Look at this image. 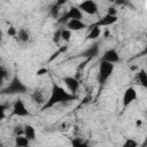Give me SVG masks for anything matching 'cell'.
Masks as SVG:
<instances>
[{"label":"cell","instance_id":"obj_1","mask_svg":"<svg viewBox=\"0 0 147 147\" xmlns=\"http://www.w3.org/2000/svg\"><path fill=\"white\" fill-rule=\"evenodd\" d=\"M74 100H77V95L71 93L70 91L65 90L64 87L57 85V84H53L52 88H51V93L48 99L46 100V102L44 103V106H41V110H46L49 109L56 105L60 103H65V102H71Z\"/></svg>","mask_w":147,"mask_h":147},{"label":"cell","instance_id":"obj_2","mask_svg":"<svg viewBox=\"0 0 147 147\" xmlns=\"http://www.w3.org/2000/svg\"><path fill=\"white\" fill-rule=\"evenodd\" d=\"M28 92L26 85L20 79L18 76H14L10 82L7 84V86L2 90V94H9V95H15V94H24Z\"/></svg>","mask_w":147,"mask_h":147},{"label":"cell","instance_id":"obj_3","mask_svg":"<svg viewBox=\"0 0 147 147\" xmlns=\"http://www.w3.org/2000/svg\"><path fill=\"white\" fill-rule=\"evenodd\" d=\"M114 69H115L114 63H109V62H106V61H100L99 70H98V83L100 85L106 84L107 80L114 74Z\"/></svg>","mask_w":147,"mask_h":147},{"label":"cell","instance_id":"obj_4","mask_svg":"<svg viewBox=\"0 0 147 147\" xmlns=\"http://www.w3.org/2000/svg\"><path fill=\"white\" fill-rule=\"evenodd\" d=\"M14 116H18V117H26L30 116V111L28 110L24 101L22 99H16L13 103V110H11Z\"/></svg>","mask_w":147,"mask_h":147},{"label":"cell","instance_id":"obj_5","mask_svg":"<svg viewBox=\"0 0 147 147\" xmlns=\"http://www.w3.org/2000/svg\"><path fill=\"white\" fill-rule=\"evenodd\" d=\"M83 11L80 10L79 7H76V6H71L68 11L62 16V18L60 20V22H68L69 20H83Z\"/></svg>","mask_w":147,"mask_h":147},{"label":"cell","instance_id":"obj_6","mask_svg":"<svg viewBox=\"0 0 147 147\" xmlns=\"http://www.w3.org/2000/svg\"><path fill=\"white\" fill-rule=\"evenodd\" d=\"M78 7L84 14H87V15H95L99 11L98 3L94 0H84L79 3Z\"/></svg>","mask_w":147,"mask_h":147},{"label":"cell","instance_id":"obj_7","mask_svg":"<svg viewBox=\"0 0 147 147\" xmlns=\"http://www.w3.org/2000/svg\"><path fill=\"white\" fill-rule=\"evenodd\" d=\"M138 98V93H137V90L132 86L127 87L124 93H123V98H122V103H123V107L126 108L127 106H130L133 101H136Z\"/></svg>","mask_w":147,"mask_h":147},{"label":"cell","instance_id":"obj_8","mask_svg":"<svg viewBox=\"0 0 147 147\" xmlns=\"http://www.w3.org/2000/svg\"><path fill=\"white\" fill-rule=\"evenodd\" d=\"M100 61H106V62H109V63H114L115 64V63L121 62V56H119L118 52L115 48H109V49H107L102 54Z\"/></svg>","mask_w":147,"mask_h":147},{"label":"cell","instance_id":"obj_9","mask_svg":"<svg viewBox=\"0 0 147 147\" xmlns=\"http://www.w3.org/2000/svg\"><path fill=\"white\" fill-rule=\"evenodd\" d=\"M62 82L64 83L67 90L70 91L71 93L76 94L78 92V90H79V80L76 77H74V76H65V77L62 78Z\"/></svg>","mask_w":147,"mask_h":147},{"label":"cell","instance_id":"obj_10","mask_svg":"<svg viewBox=\"0 0 147 147\" xmlns=\"http://www.w3.org/2000/svg\"><path fill=\"white\" fill-rule=\"evenodd\" d=\"M117 20H118L117 15H111V14H108L107 13L101 18H99L98 22L93 23L92 25H96V26H100V28H102V26H110V25L115 24L117 22Z\"/></svg>","mask_w":147,"mask_h":147},{"label":"cell","instance_id":"obj_11","mask_svg":"<svg viewBox=\"0 0 147 147\" xmlns=\"http://www.w3.org/2000/svg\"><path fill=\"white\" fill-rule=\"evenodd\" d=\"M99 52H100V46H99V44L94 42V44L90 45L85 51H83L80 53V55L83 57H86L87 60H92V59H94L95 56L99 55Z\"/></svg>","mask_w":147,"mask_h":147},{"label":"cell","instance_id":"obj_12","mask_svg":"<svg viewBox=\"0 0 147 147\" xmlns=\"http://www.w3.org/2000/svg\"><path fill=\"white\" fill-rule=\"evenodd\" d=\"M65 26L71 31H80L84 30L87 25L83 22V20H69L65 23Z\"/></svg>","mask_w":147,"mask_h":147},{"label":"cell","instance_id":"obj_13","mask_svg":"<svg viewBox=\"0 0 147 147\" xmlns=\"http://www.w3.org/2000/svg\"><path fill=\"white\" fill-rule=\"evenodd\" d=\"M15 39L18 44H26L30 40V31L25 28H21L17 31V34H16Z\"/></svg>","mask_w":147,"mask_h":147},{"label":"cell","instance_id":"obj_14","mask_svg":"<svg viewBox=\"0 0 147 147\" xmlns=\"http://www.w3.org/2000/svg\"><path fill=\"white\" fill-rule=\"evenodd\" d=\"M31 100L37 103V105H41L44 106V103L46 102V99H45V94L41 90H36L32 94H31Z\"/></svg>","mask_w":147,"mask_h":147},{"label":"cell","instance_id":"obj_15","mask_svg":"<svg viewBox=\"0 0 147 147\" xmlns=\"http://www.w3.org/2000/svg\"><path fill=\"white\" fill-rule=\"evenodd\" d=\"M100 34H101V28L96 26V25H91L90 32L87 33L86 39L87 40H95V39H98L100 37Z\"/></svg>","mask_w":147,"mask_h":147},{"label":"cell","instance_id":"obj_16","mask_svg":"<svg viewBox=\"0 0 147 147\" xmlns=\"http://www.w3.org/2000/svg\"><path fill=\"white\" fill-rule=\"evenodd\" d=\"M23 134H24L30 141H32V140L36 139L37 132H36V129H34L31 124H26V125H24V132H23Z\"/></svg>","mask_w":147,"mask_h":147},{"label":"cell","instance_id":"obj_17","mask_svg":"<svg viewBox=\"0 0 147 147\" xmlns=\"http://www.w3.org/2000/svg\"><path fill=\"white\" fill-rule=\"evenodd\" d=\"M15 145L17 147H26V146L30 145V140L24 134L15 136Z\"/></svg>","mask_w":147,"mask_h":147},{"label":"cell","instance_id":"obj_18","mask_svg":"<svg viewBox=\"0 0 147 147\" xmlns=\"http://www.w3.org/2000/svg\"><path fill=\"white\" fill-rule=\"evenodd\" d=\"M137 78L139 80V84L144 87V88H147V72L141 69L138 74H137Z\"/></svg>","mask_w":147,"mask_h":147},{"label":"cell","instance_id":"obj_19","mask_svg":"<svg viewBox=\"0 0 147 147\" xmlns=\"http://www.w3.org/2000/svg\"><path fill=\"white\" fill-rule=\"evenodd\" d=\"M8 77H9V70L5 65H1L0 67V82H1L0 84H3V82L8 79Z\"/></svg>","mask_w":147,"mask_h":147},{"label":"cell","instance_id":"obj_20","mask_svg":"<svg viewBox=\"0 0 147 147\" xmlns=\"http://www.w3.org/2000/svg\"><path fill=\"white\" fill-rule=\"evenodd\" d=\"M71 30H69L68 28H65V29H62V40H64V41H69L70 40V38H71Z\"/></svg>","mask_w":147,"mask_h":147},{"label":"cell","instance_id":"obj_21","mask_svg":"<svg viewBox=\"0 0 147 147\" xmlns=\"http://www.w3.org/2000/svg\"><path fill=\"white\" fill-rule=\"evenodd\" d=\"M137 146H138V141L132 138H127L123 144V147H137Z\"/></svg>","mask_w":147,"mask_h":147},{"label":"cell","instance_id":"obj_22","mask_svg":"<svg viewBox=\"0 0 147 147\" xmlns=\"http://www.w3.org/2000/svg\"><path fill=\"white\" fill-rule=\"evenodd\" d=\"M60 40H62V29L56 30V31L54 32V34H53V41H54L55 44H57Z\"/></svg>","mask_w":147,"mask_h":147},{"label":"cell","instance_id":"obj_23","mask_svg":"<svg viewBox=\"0 0 147 147\" xmlns=\"http://www.w3.org/2000/svg\"><path fill=\"white\" fill-rule=\"evenodd\" d=\"M71 144L74 146H86L87 145V142L85 140H83L82 138H74V139H71Z\"/></svg>","mask_w":147,"mask_h":147},{"label":"cell","instance_id":"obj_24","mask_svg":"<svg viewBox=\"0 0 147 147\" xmlns=\"http://www.w3.org/2000/svg\"><path fill=\"white\" fill-rule=\"evenodd\" d=\"M59 8H60V6H59V5H56V3H55V5H53V6H52V8H51V15H52L54 18H56V17L59 16V11H60V9H59Z\"/></svg>","mask_w":147,"mask_h":147},{"label":"cell","instance_id":"obj_25","mask_svg":"<svg viewBox=\"0 0 147 147\" xmlns=\"http://www.w3.org/2000/svg\"><path fill=\"white\" fill-rule=\"evenodd\" d=\"M23 132H24V126H22V125H16V126L14 127V134H15V136L23 134Z\"/></svg>","mask_w":147,"mask_h":147},{"label":"cell","instance_id":"obj_26","mask_svg":"<svg viewBox=\"0 0 147 147\" xmlns=\"http://www.w3.org/2000/svg\"><path fill=\"white\" fill-rule=\"evenodd\" d=\"M17 31H18V30H16L14 26H9L8 30H7V33H8L9 37H14V38H15L16 34H17Z\"/></svg>","mask_w":147,"mask_h":147},{"label":"cell","instance_id":"obj_27","mask_svg":"<svg viewBox=\"0 0 147 147\" xmlns=\"http://www.w3.org/2000/svg\"><path fill=\"white\" fill-rule=\"evenodd\" d=\"M125 2H126V0H115L114 3H116L117 6H123Z\"/></svg>","mask_w":147,"mask_h":147},{"label":"cell","instance_id":"obj_28","mask_svg":"<svg viewBox=\"0 0 147 147\" xmlns=\"http://www.w3.org/2000/svg\"><path fill=\"white\" fill-rule=\"evenodd\" d=\"M68 1H71V0H57V1H56V5L62 6V5H64L65 2H68Z\"/></svg>","mask_w":147,"mask_h":147},{"label":"cell","instance_id":"obj_29","mask_svg":"<svg viewBox=\"0 0 147 147\" xmlns=\"http://www.w3.org/2000/svg\"><path fill=\"white\" fill-rule=\"evenodd\" d=\"M141 146H142V147H146V146H147V136L145 137V140L142 141V144H141Z\"/></svg>","mask_w":147,"mask_h":147},{"label":"cell","instance_id":"obj_30","mask_svg":"<svg viewBox=\"0 0 147 147\" xmlns=\"http://www.w3.org/2000/svg\"><path fill=\"white\" fill-rule=\"evenodd\" d=\"M142 54H147V40H146V45H145V49H144Z\"/></svg>","mask_w":147,"mask_h":147},{"label":"cell","instance_id":"obj_31","mask_svg":"<svg viewBox=\"0 0 147 147\" xmlns=\"http://www.w3.org/2000/svg\"><path fill=\"white\" fill-rule=\"evenodd\" d=\"M108 1H110V2H115V0H108Z\"/></svg>","mask_w":147,"mask_h":147},{"label":"cell","instance_id":"obj_32","mask_svg":"<svg viewBox=\"0 0 147 147\" xmlns=\"http://www.w3.org/2000/svg\"><path fill=\"white\" fill-rule=\"evenodd\" d=\"M145 117H146V119H147V111H146V114H145Z\"/></svg>","mask_w":147,"mask_h":147},{"label":"cell","instance_id":"obj_33","mask_svg":"<svg viewBox=\"0 0 147 147\" xmlns=\"http://www.w3.org/2000/svg\"><path fill=\"white\" fill-rule=\"evenodd\" d=\"M6 1H7V0H6Z\"/></svg>","mask_w":147,"mask_h":147}]
</instances>
